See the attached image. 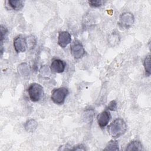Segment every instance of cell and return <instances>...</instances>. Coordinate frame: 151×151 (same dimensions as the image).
Returning <instances> with one entry per match:
<instances>
[{
	"label": "cell",
	"mask_w": 151,
	"mask_h": 151,
	"mask_svg": "<svg viewBox=\"0 0 151 151\" xmlns=\"http://www.w3.org/2000/svg\"><path fill=\"white\" fill-rule=\"evenodd\" d=\"M28 93L31 100L33 102L40 101L44 96V89L38 83H32L28 88Z\"/></svg>",
	"instance_id": "7a4b0ae2"
},
{
	"label": "cell",
	"mask_w": 151,
	"mask_h": 151,
	"mask_svg": "<svg viewBox=\"0 0 151 151\" xmlns=\"http://www.w3.org/2000/svg\"><path fill=\"white\" fill-rule=\"evenodd\" d=\"M70 51L72 55L76 59L81 58L85 54V50L82 44L78 41H75L71 44Z\"/></svg>",
	"instance_id": "5b68a950"
},
{
	"label": "cell",
	"mask_w": 151,
	"mask_h": 151,
	"mask_svg": "<svg viewBox=\"0 0 151 151\" xmlns=\"http://www.w3.org/2000/svg\"><path fill=\"white\" fill-rule=\"evenodd\" d=\"M68 94V90L65 87H60L54 89L51 93V99L57 104H63Z\"/></svg>",
	"instance_id": "3957f363"
},
{
	"label": "cell",
	"mask_w": 151,
	"mask_h": 151,
	"mask_svg": "<svg viewBox=\"0 0 151 151\" xmlns=\"http://www.w3.org/2000/svg\"><path fill=\"white\" fill-rule=\"evenodd\" d=\"M110 119H111L110 113L107 110L103 111L100 114H99L97 117V123L99 126L101 128L106 127L108 124Z\"/></svg>",
	"instance_id": "9c48e42d"
},
{
	"label": "cell",
	"mask_w": 151,
	"mask_h": 151,
	"mask_svg": "<svg viewBox=\"0 0 151 151\" xmlns=\"http://www.w3.org/2000/svg\"><path fill=\"white\" fill-rule=\"evenodd\" d=\"M7 34H8L7 28L5 26L1 25V46H2L3 41L5 39Z\"/></svg>",
	"instance_id": "9a60e30c"
},
{
	"label": "cell",
	"mask_w": 151,
	"mask_h": 151,
	"mask_svg": "<svg viewBox=\"0 0 151 151\" xmlns=\"http://www.w3.org/2000/svg\"><path fill=\"white\" fill-rule=\"evenodd\" d=\"M108 109L111 111H116L117 110V103L115 100H112L109 103Z\"/></svg>",
	"instance_id": "ac0fdd59"
},
{
	"label": "cell",
	"mask_w": 151,
	"mask_h": 151,
	"mask_svg": "<svg viewBox=\"0 0 151 151\" xmlns=\"http://www.w3.org/2000/svg\"><path fill=\"white\" fill-rule=\"evenodd\" d=\"M104 150H118L119 144L117 140H110L107 145L106 147L104 149Z\"/></svg>",
	"instance_id": "4fadbf2b"
},
{
	"label": "cell",
	"mask_w": 151,
	"mask_h": 151,
	"mask_svg": "<svg viewBox=\"0 0 151 151\" xmlns=\"http://www.w3.org/2000/svg\"><path fill=\"white\" fill-rule=\"evenodd\" d=\"M117 41H119V37L118 35L116 34L113 33L110 35L109 37V42L113 45H114L115 44L117 43Z\"/></svg>",
	"instance_id": "e0dca14e"
},
{
	"label": "cell",
	"mask_w": 151,
	"mask_h": 151,
	"mask_svg": "<svg viewBox=\"0 0 151 151\" xmlns=\"http://www.w3.org/2000/svg\"><path fill=\"white\" fill-rule=\"evenodd\" d=\"M71 41V34L67 31H60L58 37V44L62 48L67 46Z\"/></svg>",
	"instance_id": "ba28073f"
},
{
	"label": "cell",
	"mask_w": 151,
	"mask_h": 151,
	"mask_svg": "<svg viewBox=\"0 0 151 151\" xmlns=\"http://www.w3.org/2000/svg\"><path fill=\"white\" fill-rule=\"evenodd\" d=\"M103 3H104V2L103 1H100V0L88 1V4H89L90 6H91V7H94V8H97V7L101 6Z\"/></svg>",
	"instance_id": "2e32d148"
},
{
	"label": "cell",
	"mask_w": 151,
	"mask_h": 151,
	"mask_svg": "<svg viewBox=\"0 0 151 151\" xmlns=\"http://www.w3.org/2000/svg\"><path fill=\"white\" fill-rule=\"evenodd\" d=\"M142 149V145L140 142L138 140H133L130 142L126 148V150H141Z\"/></svg>",
	"instance_id": "30bf717a"
},
{
	"label": "cell",
	"mask_w": 151,
	"mask_h": 151,
	"mask_svg": "<svg viewBox=\"0 0 151 151\" xmlns=\"http://www.w3.org/2000/svg\"><path fill=\"white\" fill-rule=\"evenodd\" d=\"M107 130L113 138L116 139L125 133L127 130V125L123 119L117 118L110 123Z\"/></svg>",
	"instance_id": "6da1fadb"
},
{
	"label": "cell",
	"mask_w": 151,
	"mask_h": 151,
	"mask_svg": "<svg viewBox=\"0 0 151 151\" xmlns=\"http://www.w3.org/2000/svg\"><path fill=\"white\" fill-rule=\"evenodd\" d=\"M72 150H86V148H85V146H84L83 145H78L75 146L74 148H73Z\"/></svg>",
	"instance_id": "d6986e66"
},
{
	"label": "cell",
	"mask_w": 151,
	"mask_h": 151,
	"mask_svg": "<svg viewBox=\"0 0 151 151\" xmlns=\"http://www.w3.org/2000/svg\"><path fill=\"white\" fill-rule=\"evenodd\" d=\"M9 5L14 10H20L24 5V2L21 0H9L8 1Z\"/></svg>",
	"instance_id": "8fae6325"
},
{
	"label": "cell",
	"mask_w": 151,
	"mask_h": 151,
	"mask_svg": "<svg viewBox=\"0 0 151 151\" xmlns=\"http://www.w3.org/2000/svg\"><path fill=\"white\" fill-rule=\"evenodd\" d=\"M134 21V17L132 13L124 12L119 17V25L120 27L128 29L130 28Z\"/></svg>",
	"instance_id": "277c9868"
},
{
	"label": "cell",
	"mask_w": 151,
	"mask_h": 151,
	"mask_svg": "<svg viewBox=\"0 0 151 151\" xmlns=\"http://www.w3.org/2000/svg\"><path fill=\"white\" fill-rule=\"evenodd\" d=\"M66 67V63L60 59H54L52 61L50 69L52 73H63Z\"/></svg>",
	"instance_id": "52a82bcc"
},
{
	"label": "cell",
	"mask_w": 151,
	"mask_h": 151,
	"mask_svg": "<svg viewBox=\"0 0 151 151\" xmlns=\"http://www.w3.org/2000/svg\"><path fill=\"white\" fill-rule=\"evenodd\" d=\"M14 47L18 53L24 52L26 51L27 44L25 38L22 36H18L14 40Z\"/></svg>",
	"instance_id": "8992f818"
},
{
	"label": "cell",
	"mask_w": 151,
	"mask_h": 151,
	"mask_svg": "<svg viewBox=\"0 0 151 151\" xmlns=\"http://www.w3.org/2000/svg\"><path fill=\"white\" fill-rule=\"evenodd\" d=\"M143 65L146 74L147 76H149L150 74V57L149 54L147 55L145 58Z\"/></svg>",
	"instance_id": "5bb4252c"
},
{
	"label": "cell",
	"mask_w": 151,
	"mask_h": 151,
	"mask_svg": "<svg viewBox=\"0 0 151 151\" xmlns=\"http://www.w3.org/2000/svg\"><path fill=\"white\" fill-rule=\"evenodd\" d=\"M37 126L38 123L34 119H30L25 123V129L28 132H33L37 129Z\"/></svg>",
	"instance_id": "7c38bea8"
}]
</instances>
